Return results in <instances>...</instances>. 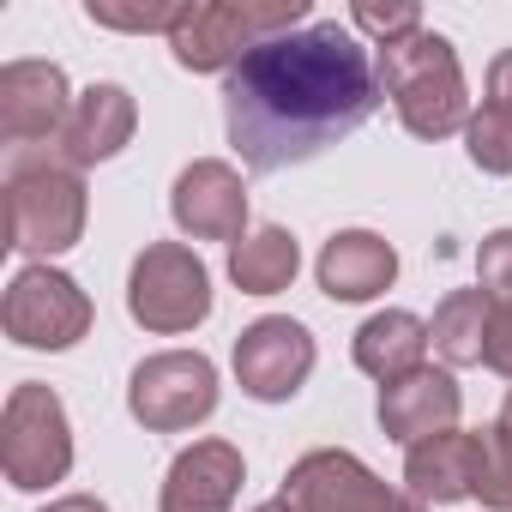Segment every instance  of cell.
I'll list each match as a JSON object with an SVG mask.
<instances>
[{
  "instance_id": "obj_1",
  "label": "cell",
  "mask_w": 512,
  "mask_h": 512,
  "mask_svg": "<svg viewBox=\"0 0 512 512\" xmlns=\"http://www.w3.org/2000/svg\"><path fill=\"white\" fill-rule=\"evenodd\" d=\"M380 97L386 91L374 49L350 25L314 19L290 37L260 43L241 67H229L223 127L253 175H278L362 133Z\"/></svg>"
},
{
  "instance_id": "obj_2",
  "label": "cell",
  "mask_w": 512,
  "mask_h": 512,
  "mask_svg": "<svg viewBox=\"0 0 512 512\" xmlns=\"http://www.w3.org/2000/svg\"><path fill=\"white\" fill-rule=\"evenodd\" d=\"M380 91L392 97L398 121L416 139H452L470 127V97H464V67L440 31H416L404 43L380 49Z\"/></svg>"
},
{
  "instance_id": "obj_3",
  "label": "cell",
  "mask_w": 512,
  "mask_h": 512,
  "mask_svg": "<svg viewBox=\"0 0 512 512\" xmlns=\"http://www.w3.org/2000/svg\"><path fill=\"white\" fill-rule=\"evenodd\" d=\"M302 25H314L308 0H266V7H241V0H187L175 31H169V49H175V61L187 73H229L260 43L290 37Z\"/></svg>"
},
{
  "instance_id": "obj_4",
  "label": "cell",
  "mask_w": 512,
  "mask_h": 512,
  "mask_svg": "<svg viewBox=\"0 0 512 512\" xmlns=\"http://www.w3.org/2000/svg\"><path fill=\"white\" fill-rule=\"evenodd\" d=\"M85 235V181L61 157H19L7 169V247L55 260Z\"/></svg>"
},
{
  "instance_id": "obj_5",
  "label": "cell",
  "mask_w": 512,
  "mask_h": 512,
  "mask_svg": "<svg viewBox=\"0 0 512 512\" xmlns=\"http://www.w3.org/2000/svg\"><path fill=\"white\" fill-rule=\"evenodd\" d=\"M0 464L19 494H37L73 470V422L55 386L25 380L13 386L7 410H0Z\"/></svg>"
},
{
  "instance_id": "obj_6",
  "label": "cell",
  "mask_w": 512,
  "mask_h": 512,
  "mask_svg": "<svg viewBox=\"0 0 512 512\" xmlns=\"http://www.w3.org/2000/svg\"><path fill=\"white\" fill-rule=\"evenodd\" d=\"M127 314L145 332H193L211 314V272L181 241H151L127 272Z\"/></svg>"
},
{
  "instance_id": "obj_7",
  "label": "cell",
  "mask_w": 512,
  "mask_h": 512,
  "mask_svg": "<svg viewBox=\"0 0 512 512\" xmlns=\"http://www.w3.org/2000/svg\"><path fill=\"white\" fill-rule=\"evenodd\" d=\"M127 410L151 434H181L217 410V368L199 350H157L127 380Z\"/></svg>"
},
{
  "instance_id": "obj_8",
  "label": "cell",
  "mask_w": 512,
  "mask_h": 512,
  "mask_svg": "<svg viewBox=\"0 0 512 512\" xmlns=\"http://www.w3.org/2000/svg\"><path fill=\"white\" fill-rule=\"evenodd\" d=\"M0 326H7V338L25 344V350H73L91 332V296L55 266H25L7 284Z\"/></svg>"
},
{
  "instance_id": "obj_9",
  "label": "cell",
  "mask_w": 512,
  "mask_h": 512,
  "mask_svg": "<svg viewBox=\"0 0 512 512\" xmlns=\"http://www.w3.org/2000/svg\"><path fill=\"white\" fill-rule=\"evenodd\" d=\"M284 500H290L296 512H428L422 500L386 488V482H380L356 452H344V446H320V452L296 458L290 476H284Z\"/></svg>"
},
{
  "instance_id": "obj_10",
  "label": "cell",
  "mask_w": 512,
  "mask_h": 512,
  "mask_svg": "<svg viewBox=\"0 0 512 512\" xmlns=\"http://www.w3.org/2000/svg\"><path fill=\"white\" fill-rule=\"evenodd\" d=\"M308 374H314V332L290 314H266L235 338V380L247 398L284 404L308 386Z\"/></svg>"
},
{
  "instance_id": "obj_11",
  "label": "cell",
  "mask_w": 512,
  "mask_h": 512,
  "mask_svg": "<svg viewBox=\"0 0 512 512\" xmlns=\"http://www.w3.org/2000/svg\"><path fill=\"white\" fill-rule=\"evenodd\" d=\"M169 211H175V229L193 241H229L235 247L247 235V187L223 157L187 163L169 187Z\"/></svg>"
},
{
  "instance_id": "obj_12",
  "label": "cell",
  "mask_w": 512,
  "mask_h": 512,
  "mask_svg": "<svg viewBox=\"0 0 512 512\" xmlns=\"http://www.w3.org/2000/svg\"><path fill=\"white\" fill-rule=\"evenodd\" d=\"M73 103L79 97H67V73L55 61H7L0 67V139L7 145L61 139Z\"/></svg>"
},
{
  "instance_id": "obj_13",
  "label": "cell",
  "mask_w": 512,
  "mask_h": 512,
  "mask_svg": "<svg viewBox=\"0 0 512 512\" xmlns=\"http://www.w3.org/2000/svg\"><path fill=\"white\" fill-rule=\"evenodd\" d=\"M458 410H464V392H458L452 368H428L422 362L416 374L380 386V428L398 446H422L434 434H452L458 428Z\"/></svg>"
},
{
  "instance_id": "obj_14",
  "label": "cell",
  "mask_w": 512,
  "mask_h": 512,
  "mask_svg": "<svg viewBox=\"0 0 512 512\" xmlns=\"http://www.w3.org/2000/svg\"><path fill=\"white\" fill-rule=\"evenodd\" d=\"M241 482H247V464H241V452L229 440H193L169 464L157 512H229Z\"/></svg>"
},
{
  "instance_id": "obj_15",
  "label": "cell",
  "mask_w": 512,
  "mask_h": 512,
  "mask_svg": "<svg viewBox=\"0 0 512 512\" xmlns=\"http://www.w3.org/2000/svg\"><path fill=\"white\" fill-rule=\"evenodd\" d=\"M133 127H139V103L127 97V85H91L61 127V163L73 169L109 163L133 145Z\"/></svg>"
},
{
  "instance_id": "obj_16",
  "label": "cell",
  "mask_w": 512,
  "mask_h": 512,
  "mask_svg": "<svg viewBox=\"0 0 512 512\" xmlns=\"http://www.w3.org/2000/svg\"><path fill=\"white\" fill-rule=\"evenodd\" d=\"M320 290L332 302H374L380 290H392L398 278V253L386 235L374 229H338L326 247H320Z\"/></svg>"
},
{
  "instance_id": "obj_17",
  "label": "cell",
  "mask_w": 512,
  "mask_h": 512,
  "mask_svg": "<svg viewBox=\"0 0 512 512\" xmlns=\"http://www.w3.org/2000/svg\"><path fill=\"white\" fill-rule=\"evenodd\" d=\"M470 476H476V434H434L422 446L404 452V494L434 506H458L470 500Z\"/></svg>"
},
{
  "instance_id": "obj_18",
  "label": "cell",
  "mask_w": 512,
  "mask_h": 512,
  "mask_svg": "<svg viewBox=\"0 0 512 512\" xmlns=\"http://www.w3.org/2000/svg\"><path fill=\"white\" fill-rule=\"evenodd\" d=\"M350 356H356V368L374 374L380 386H386V380H404V374H416L422 356H428V326H422L416 314H404V308H386V314H374V320L356 326Z\"/></svg>"
},
{
  "instance_id": "obj_19",
  "label": "cell",
  "mask_w": 512,
  "mask_h": 512,
  "mask_svg": "<svg viewBox=\"0 0 512 512\" xmlns=\"http://www.w3.org/2000/svg\"><path fill=\"white\" fill-rule=\"evenodd\" d=\"M464 151L482 175H512V49H500L488 61L482 109L464 127Z\"/></svg>"
},
{
  "instance_id": "obj_20",
  "label": "cell",
  "mask_w": 512,
  "mask_h": 512,
  "mask_svg": "<svg viewBox=\"0 0 512 512\" xmlns=\"http://www.w3.org/2000/svg\"><path fill=\"white\" fill-rule=\"evenodd\" d=\"M296 272H302V247L284 223H266L229 247V278L241 296H278L296 284Z\"/></svg>"
},
{
  "instance_id": "obj_21",
  "label": "cell",
  "mask_w": 512,
  "mask_h": 512,
  "mask_svg": "<svg viewBox=\"0 0 512 512\" xmlns=\"http://www.w3.org/2000/svg\"><path fill=\"white\" fill-rule=\"evenodd\" d=\"M488 320H494V302H488L482 290H452V296L434 308L428 344L440 350L446 368H476V362H482V344H488Z\"/></svg>"
},
{
  "instance_id": "obj_22",
  "label": "cell",
  "mask_w": 512,
  "mask_h": 512,
  "mask_svg": "<svg viewBox=\"0 0 512 512\" xmlns=\"http://www.w3.org/2000/svg\"><path fill=\"white\" fill-rule=\"evenodd\" d=\"M470 500H482L488 512H512V428H476V476H470Z\"/></svg>"
},
{
  "instance_id": "obj_23",
  "label": "cell",
  "mask_w": 512,
  "mask_h": 512,
  "mask_svg": "<svg viewBox=\"0 0 512 512\" xmlns=\"http://www.w3.org/2000/svg\"><path fill=\"white\" fill-rule=\"evenodd\" d=\"M476 290L494 308H512V229L482 235V247H476Z\"/></svg>"
},
{
  "instance_id": "obj_24",
  "label": "cell",
  "mask_w": 512,
  "mask_h": 512,
  "mask_svg": "<svg viewBox=\"0 0 512 512\" xmlns=\"http://www.w3.org/2000/svg\"><path fill=\"white\" fill-rule=\"evenodd\" d=\"M350 25L368 31V37L386 49V43H404V37L422 31V7H410V0H398V7H374V0H356V7H350Z\"/></svg>"
},
{
  "instance_id": "obj_25",
  "label": "cell",
  "mask_w": 512,
  "mask_h": 512,
  "mask_svg": "<svg viewBox=\"0 0 512 512\" xmlns=\"http://www.w3.org/2000/svg\"><path fill=\"white\" fill-rule=\"evenodd\" d=\"M85 19L103 25V31H133V37H145V31H175L181 7H109V0H91Z\"/></svg>"
},
{
  "instance_id": "obj_26",
  "label": "cell",
  "mask_w": 512,
  "mask_h": 512,
  "mask_svg": "<svg viewBox=\"0 0 512 512\" xmlns=\"http://www.w3.org/2000/svg\"><path fill=\"white\" fill-rule=\"evenodd\" d=\"M482 362H488L500 380H512V308H494V320H488V344H482Z\"/></svg>"
},
{
  "instance_id": "obj_27",
  "label": "cell",
  "mask_w": 512,
  "mask_h": 512,
  "mask_svg": "<svg viewBox=\"0 0 512 512\" xmlns=\"http://www.w3.org/2000/svg\"><path fill=\"white\" fill-rule=\"evenodd\" d=\"M43 512H109V506H103L97 494H67V500H49Z\"/></svg>"
},
{
  "instance_id": "obj_28",
  "label": "cell",
  "mask_w": 512,
  "mask_h": 512,
  "mask_svg": "<svg viewBox=\"0 0 512 512\" xmlns=\"http://www.w3.org/2000/svg\"><path fill=\"white\" fill-rule=\"evenodd\" d=\"M253 512H296V506H290V500L278 494V500H260V506H253Z\"/></svg>"
},
{
  "instance_id": "obj_29",
  "label": "cell",
  "mask_w": 512,
  "mask_h": 512,
  "mask_svg": "<svg viewBox=\"0 0 512 512\" xmlns=\"http://www.w3.org/2000/svg\"><path fill=\"white\" fill-rule=\"evenodd\" d=\"M500 422H506V428H512V398H506V410H500Z\"/></svg>"
}]
</instances>
